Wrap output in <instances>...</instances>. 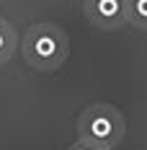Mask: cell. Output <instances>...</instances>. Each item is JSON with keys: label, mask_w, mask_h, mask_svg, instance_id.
I'll list each match as a JSON object with an SVG mask.
<instances>
[{"label": "cell", "mask_w": 147, "mask_h": 150, "mask_svg": "<svg viewBox=\"0 0 147 150\" xmlns=\"http://www.w3.org/2000/svg\"><path fill=\"white\" fill-rule=\"evenodd\" d=\"M127 23L137 31H147V0H127Z\"/></svg>", "instance_id": "5"}, {"label": "cell", "mask_w": 147, "mask_h": 150, "mask_svg": "<svg viewBox=\"0 0 147 150\" xmlns=\"http://www.w3.org/2000/svg\"><path fill=\"white\" fill-rule=\"evenodd\" d=\"M15 49H18L15 29L5 21V18H0V65H5V62L11 60L15 54Z\"/></svg>", "instance_id": "4"}, {"label": "cell", "mask_w": 147, "mask_h": 150, "mask_svg": "<svg viewBox=\"0 0 147 150\" xmlns=\"http://www.w3.org/2000/svg\"><path fill=\"white\" fill-rule=\"evenodd\" d=\"M83 11L88 23L101 31H116L127 26V0H85Z\"/></svg>", "instance_id": "3"}, {"label": "cell", "mask_w": 147, "mask_h": 150, "mask_svg": "<svg viewBox=\"0 0 147 150\" xmlns=\"http://www.w3.org/2000/svg\"><path fill=\"white\" fill-rule=\"evenodd\" d=\"M70 150H111V148H101V145H93V142H83V140H77L75 145H70Z\"/></svg>", "instance_id": "6"}, {"label": "cell", "mask_w": 147, "mask_h": 150, "mask_svg": "<svg viewBox=\"0 0 147 150\" xmlns=\"http://www.w3.org/2000/svg\"><path fill=\"white\" fill-rule=\"evenodd\" d=\"M21 54L29 67L39 73H54L70 54L67 34L54 23H34L21 42Z\"/></svg>", "instance_id": "1"}, {"label": "cell", "mask_w": 147, "mask_h": 150, "mask_svg": "<svg viewBox=\"0 0 147 150\" xmlns=\"http://www.w3.org/2000/svg\"><path fill=\"white\" fill-rule=\"evenodd\" d=\"M127 122L116 106L111 104H90L77 117V140L93 142L101 148H116L124 140Z\"/></svg>", "instance_id": "2"}]
</instances>
